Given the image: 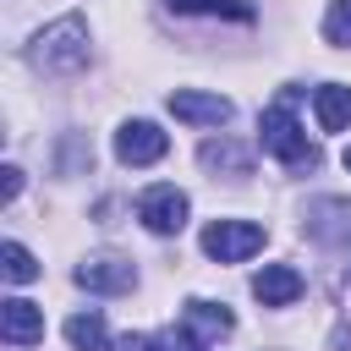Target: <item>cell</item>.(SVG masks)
I'll return each instance as SVG.
<instances>
[{
  "instance_id": "21",
  "label": "cell",
  "mask_w": 351,
  "mask_h": 351,
  "mask_svg": "<svg viewBox=\"0 0 351 351\" xmlns=\"http://www.w3.org/2000/svg\"><path fill=\"white\" fill-rule=\"evenodd\" d=\"M346 170H351V148H346Z\"/></svg>"
},
{
  "instance_id": "17",
  "label": "cell",
  "mask_w": 351,
  "mask_h": 351,
  "mask_svg": "<svg viewBox=\"0 0 351 351\" xmlns=\"http://www.w3.org/2000/svg\"><path fill=\"white\" fill-rule=\"evenodd\" d=\"M324 38H329L335 49H351V0H329V11H324Z\"/></svg>"
},
{
  "instance_id": "18",
  "label": "cell",
  "mask_w": 351,
  "mask_h": 351,
  "mask_svg": "<svg viewBox=\"0 0 351 351\" xmlns=\"http://www.w3.org/2000/svg\"><path fill=\"white\" fill-rule=\"evenodd\" d=\"M154 346H159V351H208V346H203L192 329H170V335H159Z\"/></svg>"
},
{
  "instance_id": "9",
  "label": "cell",
  "mask_w": 351,
  "mask_h": 351,
  "mask_svg": "<svg viewBox=\"0 0 351 351\" xmlns=\"http://www.w3.org/2000/svg\"><path fill=\"white\" fill-rule=\"evenodd\" d=\"M0 335H5V346H38L44 340V313L22 296H5L0 302Z\"/></svg>"
},
{
  "instance_id": "13",
  "label": "cell",
  "mask_w": 351,
  "mask_h": 351,
  "mask_svg": "<svg viewBox=\"0 0 351 351\" xmlns=\"http://www.w3.org/2000/svg\"><path fill=\"white\" fill-rule=\"evenodd\" d=\"M66 340H71L77 351H110V329H104L99 313H71V318H66Z\"/></svg>"
},
{
  "instance_id": "10",
  "label": "cell",
  "mask_w": 351,
  "mask_h": 351,
  "mask_svg": "<svg viewBox=\"0 0 351 351\" xmlns=\"http://www.w3.org/2000/svg\"><path fill=\"white\" fill-rule=\"evenodd\" d=\"M252 296H258L263 307H291V302L302 296V274H296L291 263H263V269L252 274Z\"/></svg>"
},
{
  "instance_id": "6",
  "label": "cell",
  "mask_w": 351,
  "mask_h": 351,
  "mask_svg": "<svg viewBox=\"0 0 351 351\" xmlns=\"http://www.w3.org/2000/svg\"><path fill=\"white\" fill-rule=\"evenodd\" d=\"M71 280H77L82 291H99V296H121V291H132V285H137V269H132L126 258H115V252H99V258H82Z\"/></svg>"
},
{
  "instance_id": "1",
  "label": "cell",
  "mask_w": 351,
  "mask_h": 351,
  "mask_svg": "<svg viewBox=\"0 0 351 351\" xmlns=\"http://www.w3.org/2000/svg\"><path fill=\"white\" fill-rule=\"evenodd\" d=\"M27 60H33L38 71H49V77H71V71H82V66H88V22H82L77 11L55 16L49 27L33 33Z\"/></svg>"
},
{
  "instance_id": "20",
  "label": "cell",
  "mask_w": 351,
  "mask_h": 351,
  "mask_svg": "<svg viewBox=\"0 0 351 351\" xmlns=\"http://www.w3.org/2000/svg\"><path fill=\"white\" fill-rule=\"evenodd\" d=\"M329 351H351V329H346V324L335 329V340H329Z\"/></svg>"
},
{
  "instance_id": "4",
  "label": "cell",
  "mask_w": 351,
  "mask_h": 351,
  "mask_svg": "<svg viewBox=\"0 0 351 351\" xmlns=\"http://www.w3.org/2000/svg\"><path fill=\"white\" fill-rule=\"evenodd\" d=\"M186 214H192V203H186V192H176V186H148V192L137 197V219H143L154 236H176V230L186 225Z\"/></svg>"
},
{
  "instance_id": "16",
  "label": "cell",
  "mask_w": 351,
  "mask_h": 351,
  "mask_svg": "<svg viewBox=\"0 0 351 351\" xmlns=\"http://www.w3.org/2000/svg\"><path fill=\"white\" fill-rule=\"evenodd\" d=\"M0 263H5V280H11V285L38 280V263H33V252H27L22 241H5V247H0Z\"/></svg>"
},
{
  "instance_id": "15",
  "label": "cell",
  "mask_w": 351,
  "mask_h": 351,
  "mask_svg": "<svg viewBox=\"0 0 351 351\" xmlns=\"http://www.w3.org/2000/svg\"><path fill=\"white\" fill-rule=\"evenodd\" d=\"M203 165L208 170H230V176H247V148H236V143H203Z\"/></svg>"
},
{
  "instance_id": "19",
  "label": "cell",
  "mask_w": 351,
  "mask_h": 351,
  "mask_svg": "<svg viewBox=\"0 0 351 351\" xmlns=\"http://www.w3.org/2000/svg\"><path fill=\"white\" fill-rule=\"evenodd\" d=\"M16 192H22V170H16V165H5V170H0V197L11 203Z\"/></svg>"
},
{
  "instance_id": "5",
  "label": "cell",
  "mask_w": 351,
  "mask_h": 351,
  "mask_svg": "<svg viewBox=\"0 0 351 351\" xmlns=\"http://www.w3.org/2000/svg\"><path fill=\"white\" fill-rule=\"evenodd\" d=\"M165 104H170V115L186 121V126H225V121L236 115V104H230L225 93H203V88H176Z\"/></svg>"
},
{
  "instance_id": "8",
  "label": "cell",
  "mask_w": 351,
  "mask_h": 351,
  "mask_svg": "<svg viewBox=\"0 0 351 351\" xmlns=\"http://www.w3.org/2000/svg\"><path fill=\"white\" fill-rule=\"evenodd\" d=\"M165 148H170V137L154 121H126L115 132V159L121 165H154V159H165Z\"/></svg>"
},
{
  "instance_id": "11",
  "label": "cell",
  "mask_w": 351,
  "mask_h": 351,
  "mask_svg": "<svg viewBox=\"0 0 351 351\" xmlns=\"http://www.w3.org/2000/svg\"><path fill=\"white\" fill-rule=\"evenodd\" d=\"M181 329H192L203 346H214V340H225L230 329H236V318H230V307H219V302H203V296H192L186 302V313H181Z\"/></svg>"
},
{
  "instance_id": "14",
  "label": "cell",
  "mask_w": 351,
  "mask_h": 351,
  "mask_svg": "<svg viewBox=\"0 0 351 351\" xmlns=\"http://www.w3.org/2000/svg\"><path fill=\"white\" fill-rule=\"evenodd\" d=\"M170 11H181V16H230V22H252L258 16L247 0H170Z\"/></svg>"
},
{
  "instance_id": "12",
  "label": "cell",
  "mask_w": 351,
  "mask_h": 351,
  "mask_svg": "<svg viewBox=\"0 0 351 351\" xmlns=\"http://www.w3.org/2000/svg\"><path fill=\"white\" fill-rule=\"evenodd\" d=\"M313 115H318L324 132H346V126H351V88H346V82H324V88L313 93Z\"/></svg>"
},
{
  "instance_id": "7",
  "label": "cell",
  "mask_w": 351,
  "mask_h": 351,
  "mask_svg": "<svg viewBox=\"0 0 351 351\" xmlns=\"http://www.w3.org/2000/svg\"><path fill=\"white\" fill-rule=\"evenodd\" d=\"M302 230H307L313 241L346 247V241H351V203H346V197H318V203H307Z\"/></svg>"
},
{
  "instance_id": "3",
  "label": "cell",
  "mask_w": 351,
  "mask_h": 351,
  "mask_svg": "<svg viewBox=\"0 0 351 351\" xmlns=\"http://www.w3.org/2000/svg\"><path fill=\"white\" fill-rule=\"evenodd\" d=\"M263 241H269V230H263L258 219H214V225H203V252H208L214 263H241V258H252Z\"/></svg>"
},
{
  "instance_id": "2",
  "label": "cell",
  "mask_w": 351,
  "mask_h": 351,
  "mask_svg": "<svg viewBox=\"0 0 351 351\" xmlns=\"http://www.w3.org/2000/svg\"><path fill=\"white\" fill-rule=\"evenodd\" d=\"M258 132H263V154H274L280 165H291V170H313L318 165V148L307 143V132H302V121L291 115V99H280V104H269L263 110V121H258Z\"/></svg>"
}]
</instances>
